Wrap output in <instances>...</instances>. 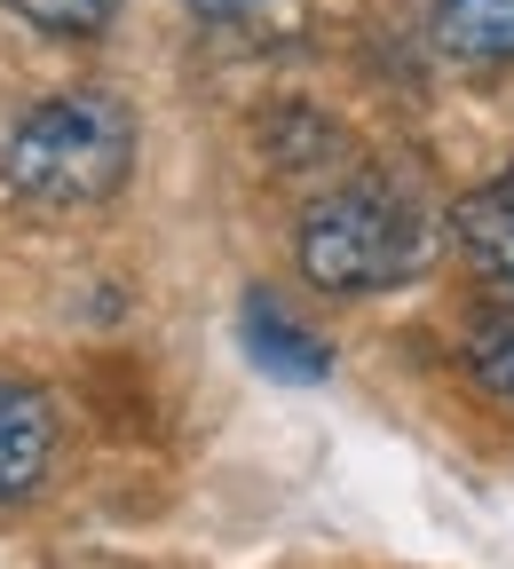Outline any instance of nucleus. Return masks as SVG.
<instances>
[{
  "mask_svg": "<svg viewBox=\"0 0 514 569\" xmlns=\"http://www.w3.org/2000/svg\"><path fill=\"white\" fill-rule=\"evenodd\" d=\"M9 9H17L24 24L56 32V40H96V32L119 17V0H9Z\"/></svg>",
  "mask_w": 514,
  "mask_h": 569,
  "instance_id": "obj_7",
  "label": "nucleus"
},
{
  "mask_svg": "<svg viewBox=\"0 0 514 569\" xmlns=\"http://www.w3.org/2000/svg\"><path fill=\"white\" fill-rule=\"evenodd\" d=\"M427 253H435L427 206L388 174L340 182L302 213V277L325 293H388L427 269Z\"/></svg>",
  "mask_w": 514,
  "mask_h": 569,
  "instance_id": "obj_2",
  "label": "nucleus"
},
{
  "mask_svg": "<svg viewBox=\"0 0 514 569\" xmlns=\"http://www.w3.org/2000/svg\"><path fill=\"white\" fill-rule=\"evenodd\" d=\"M452 230H459L467 269L514 301V167L491 174V182H475V190L452 206Z\"/></svg>",
  "mask_w": 514,
  "mask_h": 569,
  "instance_id": "obj_3",
  "label": "nucleus"
},
{
  "mask_svg": "<svg viewBox=\"0 0 514 569\" xmlns=\"http://www.w3.org/2000/svg\"><path fill=\"white\" fill-rule=\"evenodd\" d=\"M48 459H56V411H48V396L24 388V380H0V507L24 498V490H40Z\"/></svg>",
  "mask_w": 514,
  "mask_h": 569,
  "instance_id": "obj_4",
  "label": "nucleus"
},
{
  "mask_svg": "<svg viewBox=\"0 0 514 569\" xmlns=\"http://www.w3.org/2000/svg\"><path fill=\"white\" fill-rule=\"evenodd\" d=\"M135 167V111L103 88H63L48 103H32L9 134V159H0V174H9V190L24 206H96L127 182Z\"/></svg>",
  "mask_w": 514,
  "mask_h": 569,
  "instance_id": "obj_1",
  "label": "nucleus"
},
{
  "mask_svg": "<svg viewBox=\"0 0 514 569\" xmlns=\"http://www.w3.org/2000/svg\"><path fill=\"white\" fill-rule=\"evenodd\" d=\"M269 9V0H190V17H206V24H254Z\"/></svg>",
  "mask_w": 514,
  "mask_h": 569,
  "instance_id": "obj_9",
  "label": "nucleus"
},
{
  "mask_svg": "<svg viewBox=\"0 0 514 569\" xmlns=\"http://www.w3.org/2000/svg\"><path fill=\"white\" fill-rule=\"evenodd\" d=\"M435 40L459 63H506L514 56V0H435Z\"/></svg>",
  "mask_w": 514,
  "mask_h": 569,
  "instance_id": "obj_6",
  "label": "nucleus"
},
{
  "mask_svg": "<svg viewBox=\"0 0 514 569\" xmlns=\"http://www.w3.org/2000/svg\"><path fill=\"white\" fill-rule=\"evenodd\" d=\"M238 332H246V348H254L261 372H277V380H325V340L309 325H293L277 309V293H246Z\"/></svg>",
  "mask_w": 514,
  "mask_h": 569,
  "instance_id": "obj_5",
  "label": "nucleus"
},
{
  "mask_svg": "<svg viewBox=\"0 0 514 569\" xmlns=\"http://www.w3.org/2000/svg\"><path fill=\"white\" fill-rule=\"evenodd\" d=\"M467 365H475V380H483L491 396L514 403V317H491V325L467 340Z\"/></svg>",
  "mask_w": 514,
  "mask_h": 569,
  "instance_id": "obj_8",
  "label": "nucleus"
}]
</instances>
